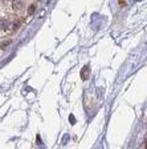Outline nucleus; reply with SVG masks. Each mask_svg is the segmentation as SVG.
I'll return each mask as SVG.
<instances>
[{"mask_svg":"<svg viewBox=\"0 0 147 149\" xmlns=\"http://www.w3.org/2000/svg\"><path fill=\"white\" fill-rule=\"evenodd\" d=\"M89 71H90L89 65H85L82 68V71H81V77H82V80H88V79H89Z\"/></svg>","mask_w":147,"mask_h":149,"instance_id":"f03ea898","label":"nucleus"},{"mask_svg":"<svg viewBox=\"0 0 147 149\" xmlns=\"http://www.w3.org/2000/svg\"><path fill=\"white\" fill-rule=\"evenodd\" d=\"M7 44H8V45L11 44V40H9V39H8V40H3V43H1V48H6Z\"/></svg>","mask_w":147,"mask_h":149,"instance_id":"39448f33","label":"nucleus"},{"mask_svg":"<svg viewBox=\"0 0 147 149\" xmlns=\"http://www.w3.org/2000/svg\"><path fill=\"white\" fill-rule=\"evenodd\" d=\"M20 19H17V17H13V19H11V25H9V31L11 32H15V31H17L19 29V27H20Z\"/></svg>","mask_w":147,"mask_h":149,"instance_id":"f257e3e1","label":"nucleus"},{"mask_svg":"<svg viewBox=\"0 0 147 149\" xmlns=\"http://www.w3.org/2000/svg\"><path fill=\"white\" fill-rule=\"evenodd\" d=\"M144 145H146V148H147V140H146V143H144Z\"/></svg>","mask_w":147,"mask_h":149,"instance_id":"0eeeda50","label":"nucleus"},{"mask_svg":"<svg viewBox=\"0 0 147 149\" xmlns=\"http://www.w3.org/2000/svg\"><path fill=\"white\" fill-rule=\"evenodd\" d=\"M24 7V1H12V8L15 11H21Z\"/></svg>","mask_w":147,"mask_h":149,"instance_id":"7ed1b4c3","label":"nucleus"},{"mask_svg":"<svg viewBox=\"0 0 147 149\" xmlns=\"http://www.w3.org/2000/svg\"><path fill=\"white\" fill-rule=\"evenodd\" d=\"M35 11H36V4H32V6L28 8V13H29V15H32Z\"/></svg>","mask_w":147,"mask_h":149,"instance_id":"20e7f679","label":"nucleus"},{"mask_svg":"<svg viewBox=\"0 0 147 149\" xmlns=\"http://www.w3.org/2000/svg\"><path fill=\"white\" fill-rule=\"evenodd\" d=\"M69 120H70V123H76V120H74L73 116H70V117H69Z\"/></svg>","mask_w":147,"mask_h":149,"instance_id":"423d86ee","label":"nucleus"}]
</instances>
